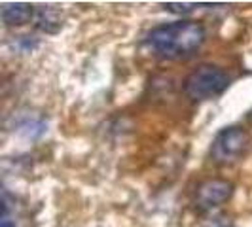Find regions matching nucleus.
Segmentation results:
<instances>
[{
	"label": "nucleus",
	"instance_id": "6e6552de",
	"mask_svg": "<svg viewBox=\"0 0 252 227\" xmlns=\"http://www.w3.org/2000/svg\"><path fill=\"white\" fill-rule=\"evenodd\" d=\"M203 227H233V220L227 214H215L203 224Z\"/></svg>",
	"mask_w": 252,
	"mask_h": 227
},
{
	"label": "nucleus",
	"instance_id": "f03ea898",
	"mask_svg": "<svg viewBox=\"0 0 252 227\" xmlns=\"http://www.w3.org/2000/svg\"><path fill=\"white\" fill-rule=\"evenodd\" d=\"M229 85V76L216 64H201L184 80V93L191 101H207L222 95Z\"/></svg>",
	"mask_w": 252,
	"mask_h": 227
},
{
	"label": "nucleus",
	"instance_id": "39448f33",
	"mask_svg": "<svg viewBox=\"0 0 252 227\" xmlns=\"http://www.w3.org/2000/svg\"><path fill=\"white\" fill-rule=\"evenodd\" d=\"M2 21L8 27H21L31 23V19L34 17V6L27 4V2H10L2 6Z\"/></svg>",
	"mask_w": 252,
	"mask_h": 227
},
{
	"label": "nucleus",
	"instance_id": "7ed1b4c3",
	"mask_svg": "<svg viewBox=\"0 0 252 227\" xmlns=\"http://www.w3.org/2000/svg\"><path fill=\"white\" fill-rule=\"evenodd\" d=\"M249 133L241 127H226L215 137L211 144V159L216 165H231L239 161L249 150Z\"/></svg>",
	"mask_w": 252,
	"mask_h": 227
},
{
	"label": "nucleus",
	"instance_id": "0eeeda50",
	"mask_svg": "<svg viewBox=\"0 0 252 227\" xmlns=\"http://www.w3.org/2000/svg\"><path fill=\"white\" fill-rule=\"evenodd\" d=\"M199 6L201 4H197V2H165L163 4L165 10L171 13H189Z\"/></svg>",
	"mask_w": 252,
	"mask_h": 227
},
{
	"label": "nucleus",
	"instance_id": "9d476101",
	"mask_svg": "<svg viewBox=\"0 0 252 227\" xmlns=\"http://www.w3.org/2000/svg\"><path fill=\"white\" fill-rule=\"evenodd\" d=\"M247 119H249V121H251V123H252V110H251V112H249V115H247Z\"/></svg>",
	"mask_w": 252,
	"mask_h": 227
},
{
	"label": "nucleus",
	"instance_id": "20e7f679",
	"mask_svg": "<svg viewBox=\"0 0 252 227\" xmlns=\"http://www.w3.org/2000/svg\"><path fill=\"white\" fill-rule=\"evenodd\" d=\"M233 195V184L222 178H209L201 182L195 189L193 204L201 212H213L215 208L222 206Z\"/></svg>",
	"mask_w": 252,
	"mask_h": 227
},
{
	"label": "nucleus",
	"instance_id": "f257e3e1",
	"mask_svg": "<svg viewBox=\"0 0 252 227\" xmlns=\"http://www.w3.org/2000/svg\"><path fill=\"white\" fill-rule=\"evenodd\" d=\"M205 38V27L197 21L186 19L152 28L146 36V48L159 59L180 61L199 51Z\"/></svg>",
	"mask_w": 252,
	"mask_h": 227
},
{
	"label": "nucleus",
	"instance_id": "1a4fd4ad",
	"mask_svg": "<svg viewBox=\"0 0 252 227\" xmlns=\"http://www.w3.org/2000/svg\"><path fill=\"white\" fill-rule=\"evenodd\" d=\"M0 227H15V222L10 218V210H8V202L4 201L2 204V220H0Z\"/></svg>",
	"mask_w": 252,
	"mask_h": 227
},
{
	"label": "nucleus",
	"instance_id": "423d86ee",
	"mask_svg": "<svg viewBox=\"0 0 252 227\" xmlns=\"http://www.w3.org/2000/svg\"><path fill=\"white\" fill-rule=\"evenodd\" d=\"M36 27L40 30H44V32L53 34V32H57L61 28V15H59V12L55 8L44 6L36 13Z\"/></svg>",
	"mask_w": 252,
	"mask_h": 227
}]
</instances>
